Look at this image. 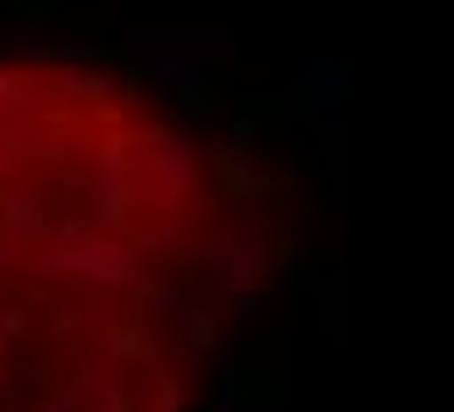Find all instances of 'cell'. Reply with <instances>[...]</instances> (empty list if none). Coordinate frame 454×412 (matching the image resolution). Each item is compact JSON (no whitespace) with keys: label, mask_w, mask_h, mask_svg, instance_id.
<instances>
[{"label":"cell","mask_w":454,"mask_h":412,"mask_svg":"<svg viewBox=\"0 0 454 412\" xmlns=\"http://www.w3.org/2000/svg\"><path fill=\"white\" fill-rule=\"evenodd\" d=\"M128 298H135V305H142V313H184V298H177V291H170V284H149V277H142V284H135V291H128Z\"/></svg>","instance_id":"12"},{"label":"cell","mask_w":454,"mask_h":412,"mask_svg":"<svg viewBox=\"0 0 454 412\" xmlns=\"http://www.w3.org/2000/svg\"><path fill=\"white\" fill-rule=\"evenodd\" d=\"M0 391H7V334H0Z\"/></svg>","instance_id":"15"},{"label":"cell","mask_w":454,"mask_h":412,"mask_svg":"<svg viewBox=\"0 0 454 412\" xmlns=\"http://www.w3.org/2000/svg\"><path fill=\"white\" fill-rule=\"evenodd\" d=\"M7 92H14V78H0V107H7Z\"/></svg>","instance_id":"16"},{"label":"cell","mask_w":454,"mask_h":412,"mask_svg":"<svg viewBox=\"0 0 454 412\" xmlns=\"http://www.w3.org/2000/svg\"><path fill=\"white\" fill-rule=\"evenodd\" d=\"M142 412H184V391H177V384L163 376V384L149 391V405H142Z\"/></svg>","instance_id":"13"},{"label":"cell","mask_w":454,"mask_h":412,"mask_svg":"<svg viewBox=\"0 0 454 412\" xmlns=\"http://www.w3.org/2000/svg\"><path fill=\"white\" fill-rule=\"evenodd\" d=\"M177 107H184V114H227V92H220L213 71H199V78L177 85Z\"/></svg>","instance_id":"9"},{"label":"cell","mask_w":454,"mask_h":412,"mask_svg":"<svg viewBox=\"0 0 454 412\" xmlns=\"http://www.w3.org/2000/svg\"><path fill=\"white\" fill-rule=\"evenodd\" d=\"M106 355H114V362H128V369H156V355H163V348H156V327L128 320V327H114V334H106Z\"/></svg>","instance_id":"7"},{"label":"cell","mask_w":454,"mask_h":412,"mask_svg":"<svg viewBox=\"0 0 454 412\" xmlns=\"http://www.w3.org/2000/svg\"><path fill=\"white\" fill-rule=\"evenodd\" d=\"M142 206V178H135V142L106 135L92 142V220L106 234H128V213Z\"/></svg>","instance_id":"4"},{"label":"cell","mask_w":454,"mask_h":412,"mask_svg":"<svg viewBox=\"0 0 454 412\" xmlns=\"http://www.w3.org/2000/svg\"><path fill=\"white\" fill-rule=\"evenodd\" d=\"M220 178H227V192H262V185H270L241 149H220Z\"/></svg>","instance_id":"10"},{"label":"cell","mask_w":454,"mask_h":412,"mask_svg":"<svg viewBox=\"0 0 454 412\" xmlns=\"http://www.w3.org/2000/svg\"><path fill=\"white\" fill-rule=\"evenodd\" d=\"M21 327H28V320H21V313H14V305H0V334H7V341H14V334H21Z\"/></svg>","instance_id":"14"},{"label":"cell","mask_w":454,"mask_h":412,"mask_svg":"<svg viewBox=\"0 0 454 412\" xmlns=\"http://www.w3.org/2000/svg\"><path fill=\"white\" fill-rule=\"evenodd\" d=\"M35 227H43L35 185H7V199H0V256H7V263L28 256V249H35Z\"/></svg>","instance_id":"6"},{"label":"cell","mask_w":454,"mask_h":412,"mask_svg":"<svg viewBox=\"0 0 454 412\" xmlns=\"http://www.w3.org/2000/svg\"><path fill=\"white\" fill-rule=\"evenodd\" d=\"M291 85H298V99H305L319 121H340V114H348V92H355V71H348L340 57H319V64H298Z\"/></svg>","instance_id":"5"},{"label":"cell","mask_w":454,"mask_h":412,"mask_svg":"<svg viewBox=\"0 0 454 412\" xmlns=\"http://www.w3.org/2000/svg\"><path fill=\"white\" fill-rule=\"evenodd\" d=\"M57 92H71V99H106L114 85H106L92 64H78V57H57Z\"/></svg>","instance_id":"8"},{"label":"cell","mask_w":454,"mask_h":412,"mask_svg":"<svg viewBox=\"0 0 454 412\" xmlns=\"http://www.w3.org/2000/svg\"><path fill=\"white\" fill-rule=\"evenodd\" d=\"M35 270H43V277H92V284L135 291V284H142V249H135L128 234H106L99 220L71 213V220H57V227L43 234Z\"/></svg>","instance_id":"1"},{"label":"cell","mask_w":454,"mask_h":412,"mask_svg":"<svg viewBox=\"0 0 454 412\" xmlns=\"http://www.w3.org/2000/svg\"><path fill=\"white\" fill-rule=\"evenodd\" d=\"M177 320H184V341H192V348H199V355H206V348H213V341H220V320H213V305H184V313H177Z\"/></svg>","instance_id":"11"},{"label":"cell","mask_w":454,"mask_h":412,"mask_svg":"<svg viewBox=\"0 0 454 412\" xmlns=\"http://www.w3.org/2000/svg\"><path fill=\"white\" fill-rule=\"evenodd\" d=\"M135 178H142V199H149V206L192 220V213H199L206 156H199V142H192L184 128H170V121H142V128H135Z\"/></svg>","instance_id":"2"},{"label":"cell","mask_w":454,"mask_h":412,"mask_svg":"<svg viewBox=\"0 0 454 412\" xmlns=\"http://www.w3.org/2000/svg\"><path fill=\"white\" fill-rule=\"evenodd\" d=\"M277 249L284 242H262V234H213V242H199V270H206V284H220L234 298V320L262 313V270H270Z\"/></svg>","instance_id":"3"}]
</instances>
